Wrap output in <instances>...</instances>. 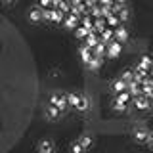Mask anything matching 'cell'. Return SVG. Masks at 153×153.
I'll return each instance as SVG.
<instances>
[{"mask_svg": "<svg viewBox=\"0 0 153 153\" xmlns=\"http://www.w3.org/2000/svg\"><path fill=\"white\" fill-rule=\"evenodd\" d=\"M90 16H92L94 19H98V17H103V8L100 6V4H96V6L90 8Z\"/></svg>", "mask_w": 153, "mask_h": 153, "instance_id": "24", "label": "cell"}, {"mask_svg": "<svg viewBox=\"0 0 153 153\" xmlns=\"http://www.w3.org/2000/svg\"><path fill=\"white\" fill-rule=\"evenodd\" d=\"M38 6L42 10H48V8H54V0H38Z\"/></svg>", "mask_w": 153, "mask_h": 153, "instance_id": "30", "label": "cell"}, {"mask_svg": "<svg viewBox=\"0 0 153 153\" xmlns=\"http://www.w3.org/2000/svg\"><path fill=\"white\" fill-rule=\"evenodd\" d=\"M115 100L123 102V103H128L132 100V96H130V92H121V94H115Z\"/></svg>", "mask_w": 153, "mask_h": 153, "instance_id": "26", "label": "cell"}, {"mask_svg": "<svg viewBox=\"0 0 153 153\" xmlns=\"http://www.w3.org/2000/svg\"><path fill=\"white\" fill-rule=\"evenodd\" d=\"M67 102H69V107H76V103H79V94H67Z\"/></svg>", "mask_w": 153, "mask_h": 153, "instance_id": "28", "label": "cell"}, {"mask_svg": "<svg viewBox=\"0 0 153 153\" xmlns=\"http://www.w3.org/2000/svg\"><path fill=\"white\" fill-rule=\"evenodd\" d=\"M115 4H121V6H126V0H115Z\"/></svg>", "mask_w": 153, "mask_h": 153, "instance_id": "37", "label": "cell"}, {"mask_svg": "<svg viewBox=\"0 0 153 153\" xmlns=\"http://www.w3.org/2000/svg\"><path fill=\"white\" fill-rule=\"evenodd\" d=\"M6 2H8V4H10V2H12V0H6Z\"/></svg>", "mask_w": 153, "mask_h": 153, "instance_id": "41", "label": "cell"}, {"mask_svg": "<svg viewBox=\"0 0 153 153\" xmlns=\"http://www.w3.org/2000/svg\"><path fill=\"white\" fill-rule=\"evenodd\" d=\"M111 90L115 94H121V92H128V82L126 80H123L121 76H119L117 80H113L111 82Z\"/></svg>", "mask_w": 153, "mask_h": 153, "instance_id": "9", "label": "cell"}, {"mask_svg": "<svg viewBox=\"0 0 153 153\" xmlns=\"http://www.w3.org/2000/svg\"><path fill=\"white\" fill-rule=\"evenodd\" d=\"M44 115H46L48 121H57V119L61 117V111H59V107H56V105L48 103L46 109H44Z\"/></svg>", "mask_w": 153, "mask_h": 153, "instance_id": "7", "label": "cell"}, {"mask_svg": "<svg viewBox=\"0 0 153 153\" xmlns=\"http://www.w3.org/2000/svg\"><path fill=\"white\" fill-rule=\"evenodd\" d=\"M132 102H134V107H138L140 111H146V109H149V107H151V100H149V98H146L143 94L134 96Z\"/></svg>", "mask_w": 153, "mask_h": 153, "instance_id": "3", "label": "cell"}, {"mask_svg": "<svg viewBox=\"0 0 153 153\" xmlns=\"http://www.w3.org/2000/svg\"><path fill=\"white\" fill-rule=\"evenodd\" d=\"M84 4L88 8H92V6H96V4H100V0H84Z\"/></svg>", "mask_w": 153, "mask_h": 153, "instance_id": "33", "label": "cell"}, {"mask_svg": "<svg viewBox=\"0 0 153 153\" xmlns=\"http://www.w3.org/2000/svg\"><path fill=\"white\" fill-rule=\"evenodd\" d=\"M88 107H90L88 96H86V94H79V103H76V109L84 113V111H88Z\"/></svg>", "mask_w": 153, "mask_h": 153, "instance_id": "14", "label": "cell"}, {"mask_svg": "<svg viewBox=\"0 0 153 153\" xmlns=\"http://www.w3.org/2000/svg\"><path fill=\"white\" fill-rule=\"evenodd\" d=\"M121 52H123V42L113 40V42H109V44H107V56L109 57H119V56H121Z\"/></svg>", "mask_w": 153, "mask_h": 153, "instance_id": "6", "label": "cell"}, {"mask_svg": "<svg viewBox=\"0 0 153 153\" xmlns=\"http://www.w3.org/2000/svg\"><path fill=\"white\" fill-rule=\"evenodd\" d=\"M69 2H71V6H76V4H82L84 0H69Z\"/></svg>", "mask_w": 153, "mask_h": 153, "instance_id": "36", "label": "cell"}, {"mask_svg": "<svg viewBox=\"0 0 153 153\" xmlns=\"http://www.w3.org/2000/svg\"><path fill=\"white\" fill-rule=\"evenodd\" d=\"M149 80H151V84H153V73H149Z\"/></svg>", "mask_w": 153, "mask_h": 153, "instance_id": "38", "label": "cell"}, {"mask_svg": "<svg viewBox=\"0 0 153 153\" xmlns=\"http://www.w3.org/2000/svg\"><path fill=\"white\" fill-rule=\"evenodd\" d=\"M79 143H80V146L84 147V149H88V147L92 146V138H90L88 134H82V136L79 138Z\"/></svg>", "mask_w": 153, "mask_h": 153, "instance_id": "25", "label": "cell"}, {"mask_svg": "<svg viewBox=\"0 0 153 153\" xmlns=\"http://www.w3.org/2000/svg\"><path fill=\"white\" fill-rule=\"evenodd\" d=\"M80 57H82V61H84V63H88V61L90 59H92V57H94V52H92V48H90V46H86V44H82V46H80Z\"/></svg>", "mask_w": 153, "mask_h": 153, "instance_id": "13", "label": "cell"}, {"mask_svg": "<svg viewBox=\"0 0 153 153\" xmlns=\"http://www.w3.org/2000/svg\"><path fill=\"white\" fill-rule=\"evenodd\" d=\"M63 2H65V0H54V8H59Z\"/></svg>", "mask_w": 153, "mask_h": 153, "instance_id": "35", "label": "cell"}, {"mask_svg": "<svg viewBox=\"0 0 153 153\" xmlns=\"http://www.w3.org/2000/svg\"><path fill=\"white\" fill-rule=\"evenodd\" d=\"M107 29V21H105V17H98V19H94V33H102Z\"/></svg>", "mask_w": 153, "mask_h": 153, "instance_id": "18", "label": "cell"}, {"mask_svg": "<svg viewBox=\"0 0 153 153\" xmlns=\"http://www.w3.org/2000/svg\"><path fill=\"white\" fill-rule=\"evenodd\" d=\"M147 146L153 149V132H149V138H147Z\"/></svg>", "mask_w": 153, "mask_h": 153, "instance_id": "34", "label": "cell"}, {"mask_svg": "<svg viewBox=\"0 0 153 153\" xmlns=\"http://www.w3.org/2000/svg\"><path fill=\"white\" fill-rule=\"evenodd\" d=\"M128 92H130L132 98H134V96H140V94H142V84H138L136 80L128 82Z\"/></svg>", "mask_w": 153, "mask_h": 153, "instance_id": "21", "label": "cell"}, {"mask_svg": "<svg viewBox=\"0 0 153 153\" xmlns=\"http://www.w3.org/2000/svg\"><path fill=\"white\" fill-rule=\"evenodd\" d=\"M149 73H153V61H151V69H149Z\"/></svg>", "mask_w": 153, "mask_h": 153, "instance_id": "39", "label": "cell"}, {"mask_svg": "<svg viewBox=\"0 0 153 153\" xmlns=\"http://www.w3.org/2000/svg\"><path fill=\"white\" fill-rule=\"evenodd\" d=\"M80 25L90 29V31H94V17L92 16H82L80 17Z\"/></svg>", "mask_w": 153, "mask_h": 153, "instance_id": "23", "label": "cell"}, {"mask_svg": "<svg viewBox=\"0 0 153 153\" xmlns=\"http://www.w3.org/2000/svg\"><path fill=\"white\" fill-rule=\"evenodd\" d=\"M126 105H128V103H123V102L113 100V109H115V111H119V113H121V111H126Z\"/></svg>", "mask_w": 153, "mask_h": 153, "instance_id": "29", "label": "cell"}, {"mask_svg": "<svg viewBox=\"0 0 153 153\" xmlns=\"http://www.w3.org/2000/svg\"><path fill=\"white\" fill-rule=\"evenodd\" d=\"M100 40H102L103 44H109V42H113V40H115V29L107 27L105 31H102V33H100Z\"/></svg>", "mask_w": 153, "mask_h": 153, "instance_id": "12", "label": "cell"}, {"mask_svg": "<svg viewBox=\"0 0 153 153\" xmlns=\"http://www.w3.org/2000/svg\"><path fill=\"white\" fill-rule=\"evenodd\" d=\"M29 21L31 23H38V21H44V10L40 6H35L29 10Z\"/></svg>", "mask_w": 153, "mask_h": 153, "instance_id": "5", "label": "cell"}, {"mask_svg": "<svg viewBox=\"0 0 153 153\" xmlns=\"http://www.w3.org/2000/svg\"><path fill=\"white\" fill-rule=\"evenodd\" d=\"M151 61H153V56H149V54H143V56L140 57V61H138V65L149 71V69H151Z\"/></svg>", "mask_w": 153, "mask_h": 153, "instance_id": "19", "label": "cell"}, {"mask_svg": "<svg viewBox=\"0 0 153 153\" xmlns=\"http://www.w3.org/2000/svg\"><path fill=\"white\" fill-rule=\"evenodd\" d=\"M67 13H63L61 10L57 8H48L44 10V21H54V23H63Z\"/></svg>", "mask_w": 153, "mask_h": 153, "instance_id": "2", "label": "cell"}, {"mask_svg": "<svg viewBox=\"0 0 153 153\" xmlns=\"http://www.w3.org/2000/svg\"><path fill=\"white\" fill-rule=\"evenodd\" d=\"M105 21H107V27H111V29H117L119 25H123L121 19H119V16H115V13L107 16V17H105Z\"/></svg>", "mask_w": 153, "mask_h": 153, "instance_id": "20", "label": "cell"}, {"mask_svg": "<svg viewBox=\"0 0 153 153\" xmlns=\"http://www.w3.org/2000/svg\"><path fill=\"white\" fill-rule=\"evenodd\" d=\"M90 33H92V31H90V29H86V27H82V25H79V27L75 29L76 38H82V40H86V36H88Z\"/></svg>", "mask_w": 153, "mask_h": 153, "instance_id": "22", "label": "cell"}, {"mask_svg": "<svg viewBox=\"0 0 153 153\" xmlns=\"http://www.w3.org/2000/svg\"><path fill=\"white\" fill-rule=\"evenodd\" d=\"M63 25L67 29H76V27L80 25V17L79 16H73V13H67L65 19H63Z\"/></svg>", "mask_w": 153, "mask_h": 153, "instance_id": "10", "label": "cell"}, {"mask_svg": "<svg viewBox=\"0 0 153 153\" xmlns=\"http://www.w3.org/2000/svg\"><path fill=\"white\" fill-rule=\"evenodd\" d=\"M82 149H84V147L80 146L79 142H73V143H71V151H73V153H82Z\"/></svg>", "mask_w": 153, "mask_h": 153, "instance_id": "31", "label": "cell"}, {"mask_svg": "<svg viewBox=\"0 0 153 153\" xmlns=\"http://www.w3.org/2000/svg\"><path fill=\"white\" fill-rule=\"evenodd\" d=\"M151 107H153V98H151Z\"/></svg>", "mask_w": 153, "mask_h": 153, "instance_id": "40", "label": "cell"}, {"mask_svg": "<svg viewBox=\"0 0 153 153\" xmlns=\"http://www.w3.org/2000/svg\"><path fill=\"white\" fill-rule=\"evenodd\" d=\"M100 42H102V40H100V35H98V33H90V35L88 36H86V40H84V44L86 46H90V48H94L96 44H100Z\"/></svg>", "mask_w": 153, "mask_h": 153, "instance_id": "17", "label": "cell"}, {"mask_svg": "<svg viewBox=\"0 0 153 153\" xmlns=\"http://www.w3.org/2000/svg\"><path fill=\"white\" fill-rule=\"evenodd\" d=\"M92 52H94L96 57H105V56H107V44L100 42V44H96V46L92 48Z\"/></svg>", "mask_w": 153, "mask_h": 153, "instance_id": "15", "label": "cell"}, {"mask_svg": "<svg viewBox=\"0 0 153 153\" xmlns=\"http://www.w3.org/2000/svg\"><path fill=\"white\" fill-rule=\"evenodd\" d=\"M121 79H123V80H126V82H132V80H134V69H126V71H123Z\"/></svg>", "mask_w": 153, "mask_h": 153, "instance_id": "27", "label": "cell"}, {"mask_svg": "<svg viewBox=\"0 0 153 153\" xmlns=\"http://www.w3.org/2000/svg\"><path fill=\"white\" fill-rule=\"evenodd\" d=\"M115 40L123 42V44L128 40V29L124 27V25H119L117 29H115Z\"/></svg>", "mask_w": 153, "mask_h": 153, "instance_id": "11", "label": "cell"}, {"mask_svg": "<svg viewBox=\"0 0 153 153\" xmlns=\"http://www.w3.org/2000/svg\"><path fill=\"white\" fill-rule=\"evenodd\" d=\"M50 103L56 105V107H59L61 113H65L67 109H69V102H67V94H61V92H54L50 96Z\"/></svg>", "mask_w": 153, "mask_h": 153, "instance_id": "1", "label": "cell"}, {"mask_svg": "<svg viewBox=\"0 0 153 153\" xmlns=\"http://www.w3.org/2000/svg\"><path fill=\"white\" fill-rule=\"evenodd\" d=\"M38 153H56V146L52 140H48V138H44V140L38 142Z\"/></svg>", "mask_w": 153, "mask_h": 153, "instance_id": "8", "label": "cell"}, {"mask_svg": "<svg viewBox=\"0 0 153 153\" xmlns=\"http://www.w3.org/2000/svg\"><path fill=\"white\" fill-rule=\"evenodd\" d=\"M149 132L146 126H136L134 128V140L138 143H147V138H149Z\"/></svg>", "mask_w": 153, "mask_h": 153, "instance_id": "4", "label": "cell"}, {"mask_svg": "<svg viewBox=\"0 0 153 153\" xmlns=\"http://www.w3.org/2000/svg\"><path fill=\"white\" fill-rule=\"evenodd\" d=\"M115 4V0H100V6H105V8H111Z\"/></svg>", "mask_w": 153, "mask_h": 153, "instance_id": "32", "label": "cell"}, {"mask_svg": "<svg viewBox=\"0 0 153 153\" xmlns=\"http://www.w3.org/2000/svg\"><path fill=\"white\" fill-rule=\"evenodd\" d=\"M102 65H103V57H96V56L88 61V63H86V67H88L90 71H98Z\"/></svg>", "mask_w": 153, "mask_h": 153, "instance_id": "16", "label": "cell"}]
</instances>
